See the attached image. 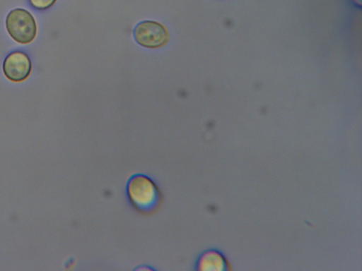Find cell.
Returning <instances> with one entry per match:
<instances>
[{
    "mask_svg": "<svg viewBox=\"0 0 362 271\" xmlns=\"http://www.w3.org/2000/svg\"><path fill=\"white\" fill-rule=\"evenodd\" d=\"M125 195L134 210L144 216L156 214L163 203L158 185L151 176L143 173H135L128 178Z\"/></svg>",
    "mask_w": 362,
    "mask_h": 271,
    "instance_id": "obj_1",
    "label": "cell"
},
{
    "mask_svg": "<svg viewBox=\"0 0 362 271\" xmlns=\"http://www.w3.org/2000/svg\"><path fill=\"white\" fill-rule=\"evenodd\" d=\"M5 23L10 37L20 44H28L36 37V20L26 9L17 8L11 10L6 18Z\"/></svg>",
    "mask_w": 362,
    "mask_h": 271,
    "instance_id": "obj_2",
    "label": "cell"
},
{
    "mask_svg": "<svg viewBox=\"0 0 362 271\" xmlns=\"http://www.w3.org/2000/svg\"><path fill=\"white\" fill-rule=\"evenodd\" d=\"M133 36L139 45L148 49L161 48L169 40V33L165 26L159 22L149 20L137 23Z\"/></svg>",
    "mask_w": 362,
    "mask_h": 271,
    "instance_id": "obj_3",
    "label": "cell"
},
{
    "mask_svg": "<svg viewBox=\"0 0 362 271\" xmlns=\"http://www.w3.org/2000/svg\"><path fill=\"white\" fill-rule=\"evenodd\" d=\"M33 65L29 56L22 51H13L4 59L2 70L5 77L13 83H21L28 78Z\"/></svg>",
    "mask_w": 362,
    "mask_h": 271,
    "instance_id": "obj_4",
    "label": "cell"
},
{
    "mask_svg": "<svg viewBox=\"0 0 362 271\" xmlns=\"http://www.w3.org/2000/svg\"><path fill=\"white\" fill-rule=\"evenodd\" d=\"M193 269L197 271H229L233 267L226 254L221 249L212 247L197 255Z\"/></svg>",
    "mask_w": 362,
    "mask_h": 271,
    "instance_id": "obj_5",
    "label": "cell"
},
{
    "mask_svg": "<svg viewBox=\"0 0 362 271\" xmlns=\"http://www.w3.org/2000/svg\"><path fill=\"white\" fill-rule=\"evenodd\" d=\"M57 0H28L30 5L36 10L45 11L55 4Z\"/></svg>",
    "mask_w": 362,
    "mask_h": 271,
    "instance_id": "obj_6",
    "label": "cell"
}]
</instances>
